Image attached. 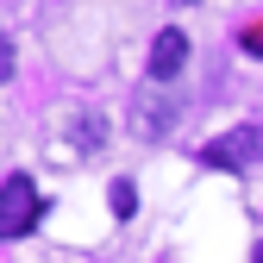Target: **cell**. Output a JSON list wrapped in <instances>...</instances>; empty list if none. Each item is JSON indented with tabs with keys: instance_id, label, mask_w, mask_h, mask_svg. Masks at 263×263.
I'll return each mask as SVG.
<instances>
[{
	"instance_id": "1",
	"label": "cell",
	"mask_w": 263,
	"mask_h": 263,
	"mask_svg": "<svg viewBox=\"0 0 263 263\" xmlns=\"http://www.w3.org/2000/svg\"><path fill=\"white\" fill-rule=\"evenodd\" d=\"M38 219H44V194H38V182H31V176H7V182H0V232L19 238V232H31Z\"/></svg>"
},
{
	"instance_id": "2",
	"label": "cell",
	"mask_w": 263,
	"mask_h": 263,
	"mask_svg": "<svg viewBox=\"0 0 263 263\" xmlns=\"http://www.w3.org/2000/svg\"><path fill=\"white\" fill-rule=\"evenodd\" d=\"M257 157H263V125H238V132H226V138H213L201 151L207 170H245V163H257Z\"/></svg>"
},
{
	"instance_id": "3",
	"label": "cell",
	"mask_w": 263,
	"mask_h": 263,
	"mask_svg": "<svg viewBox=\"0 0 263 263\" xmlns=\"http://www.w3.org/2000/svg\"><path fill=\"white\" fill-rule=\"evenodd\" d=\"M188 69V31H157L151 44V82H176Z\"/></svg>"
},
{
	"instance_id": "4",
	"label": "cell",
	"mask_w": 263,
	"mask_h": 263,
	"mask_svg": "<svg viewBox=\"0 0 263 263\" xmlns=\"http://www.w3.org/2000/svg\"><path fill=\"white\" fill-rule=\"evenodd\" d=\"M76 144H82V151H101V144H107V119H101V113H88V119L76 125Z\"/></svg>"
},
{
	"instance_id": "5",
	"label": "cell",
	"mask_w": 263,
	"mask_h": 263,
	"mask_svg": "<svg viewBox=\"0 0 263 263\" xmlns=\"http://www.w3.org/2000/svg\"><path fill=\"white\" fill-rule=\"evenodd\" d=\"M107 207H113L119 219H132V207H138V188H132V182H113V188H107Z\"/></svg>"
},
{
	"instance_id": "6",
	"label": "cell",
	"mask_w": 263,
	"mask_h": 263,
	"mask_svg": "<svg viewBox=\"0 0 263 263\" xmlns=\"http://www.w3.org/2000/svg\"><path fill=\"white\" fill-rule=\"evenodd\" d=\"M238 44H245L251 57H263V25H251V31H245V38H238Z\"/></svg>"
},
{
	"instance_id": "7",
	"label": "cell",
	"mask_w": 263,
	"mask_h": 263,
	"mask_svg": "<svg viewBox=\"0 0 263 263\" xmlns=\"http://www.w3.org/2000/svg\"><path fill=\"white\" fill-rule=\"evenodd\" d=\"M7 76H13V44L0 38V82H7Z\"/></svg>"
},
{
	"instance_id": "8",
	"label": "cell",
	"mask_w": 263,
	"mask_h": 263,
	"mask_svg": "<svg viewBox=\"0 0 263 263\" xmlns=\"http://www.w3.org/2000/svg\"><path fill=\"white\" fill-rule=\"evenodd\" d=\"M257 263H263V245H257Z\"/></svg>"
}]
</instances>
